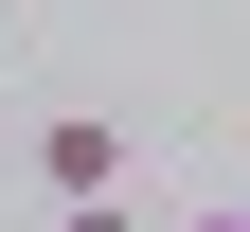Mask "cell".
<instances>
[{
  "mask_svg": "<svg viewBox=\"0 0 250 232\" xmlns=\"http://www.w3.org/2000/svg\"><path fill=\"white\" fill-rule=\"evenodd\" d=\"M36 179H54V214L125 196V125H107V107H54V125H36Z\"/></svg>",
  "mask_w": 250,
  "mask_h": 232,
  "instance_id": "6da1fadb",
  "label": "cell"
},
{
  "mask_svg": "<svg viewBox=\"0 0 250 232\" xmlns=\"http://www.w3.org/2000/svg\"><path fill=\"white\" fill-rule=\"evenodd\" d=\"M197 232H250V214H197Z\"/></svg>",
  "mask_w": 250,
  "mask_h": 232,
  "instance_id": "3957f363",
  "label": "cell"
},
{
  "mask_svg": "<svg viewBox=\"0 0 250 232\" xmlns=\"http://www.w3.org/2000/svg\"><path fill=\"white\" fill-rule=\"evenodd\" d=\"M54 232H125V196H89V214H54Z\"/></svg>",
  "mask_w": 250,
  "mask_h": 232,
  "instance_id": "7a4b0ae2",
  "label": "cell"
}]
</instances>
